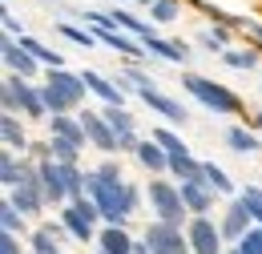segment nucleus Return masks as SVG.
Here are the masks:
<instances>
[{
  "label": "nucleus",
  "mask_w": 262,
  "mask_h": 254,
  "mask_svg": "<svg viewBox=\"0 0 262 254\" xmlns=\"http://www.w3.org/2000/svg\"><path fill=\"white\" fill-rule=\"evenodd\" d=\"M133 254H154L149 246H141V242H133Z\"/></svg>",
  "instance_id": "41"
},
{
  "label": "nucleus",
  "mask_w": 262,
  "mask_h": 254,
  "mask_svg": "<svg viewBox=\"0 0 262 254\" xmlns=\"http://www.w3.org/2000/svg\"><path fill=\"white\" fill-rule=\"evenodd\" d=\"M149 16H154L158 25H169V20L178 16V0H158V4L149 8Z\"/></svg>",
  "instance_id": "33"
},
{
  "label": "nucleus",
  "mask_w": 262,
  "mask_h": 254,
  "mask_svg": "<svg viewBox=\"0 0 262 254\" xmlns=\"http://www.w3.org/2000/svg\"><path fill=\"white\" fill-rule=\"evenodd\" d=\"M57 238H61V230H57V226L36 230V234H33V250L36 254H61V250H57Z\"/></svg>",
  "instance_id": "25"
},
{
  "label": "nucleus",
  "mask_w": 262,
  "mask_h": 254,
  "mask_svg": "<svg viewBox=\"0 0 262 254\" xmlns=\"http://www.w3.org/2000/svg\"><path fill=\"white\" fill-rule=\"evenodd\" d=\"M202 174H206V186H214L218 194H230V190H234V182H230L214 161H202Z\"/></svg>",
  "instance_id": "29"
},
{
  "label": "nucleus",
  "mask_w": 262,
  "mask_h": 254,
  "mask_svg": "<svg viewBox=\"0 0 262 254\" xmlns=\"http://www.w3.org/2000/svg\"><path fill=\"white\" fill-rule=\"evenodd\" d=\"M81 81L89 85V93H97V97H105L109 105H121V89H113L105 77H97V73H81Z\"/></svg>",
  "instance_id": "19"
},
{
  "label": "nucleus",
  "mask_w": 262,
  "mask_h": 254,
  "mask_svg": "<svg viewBox=\"0 0 262 254\" xmlns=\"http://www.w3.org/2000/svg\"><path fill=\"white\" fill-rule=\"evenodd\" d=\"M0 226H4V234H16V230H25V214L12 202H4L0 206Z\"/></svg>",
  "instance_id": "31"
},
{
  "label": "nucleus",
  "mask_w": 262,
  "mask_h": 254,
  "mask_svg": "<svg viewBox=\"0 0 262 254\" xmlns=\"http://www.w3.org/2000/svg\"><path fill=\"white\" fill-rule=\"evenodd\" d=\"M97 174L105 178V182H121V170H117V161H105V165H101Z\"/></svg>",
  "instance_id": "39"
},
{
  "label": "nucleus",
  "mask_w": 262,
  "mask_h": 254,
  "mask_svg": "<svg viewBox=\"0 0 262 254\" xmlns=\"http://www.w3.org/2000/svg\"><path fill=\"white\" fill-rule=\"evenodd\" d=\"M20 109H25L29 117H45V113H49V105H45V97H40V89H36V85H25Z\"/></svg>",
  "instance_id": "26"
},
{
  "label": "nucleus",
  "mask_w": 262,
  "mask_h": 254,
  "mask_svg": "<svg viewBox=\"0 0 262 254\" xmlns=\"http://www.w3.org/2000/svg\"><path fill=\"white\" fill-rule=\"evenodd\" d=\"M169 170H173L182 182H206V174H202V161H194L190 154H182V158H169Z\"/></svg>",
  "instance_id": "17"
},
{
  "label": "nucleus",
  "mask_w": 262,
  "mask_h": 254,
  "mask_svg": "<svg viewBox=\"0 0 262 254\" xmlns=\"http://www.w3.org/2000/svg\"><path fill=\"white\" fill-rule=\"evenodd\" d=\"M61 218H65V230L73 234V238L89 242V238H93V218H101V210H97V202H85V198H81V202L69 206Z\"/></svg>",
  "instance_id": "6"
},
{
  "label": "nucleus",
  "mask_w": 262,
  "mask_h": 254,
  "mask_svg": "<svg viewBox=\"0 0 262 254\" xmlns=\"http://www.w3.org/2000/svg\"><path fill=\"white\" fill-rule=\"evenodd\" d=\"M250 218H254V214H250V206L238 198V202H234V206L226 210V218H222V238H234V242H242V238L250 234Z\"/></svg>",
  "instance_id": "10"
},
{
  "label": "nucleus",
  "mask_w": 262,
  "mask_h": 254,
  "mask_svg": "<svg viewBox=\"0 0 262 254\" xmlns=\"http://www.w3.org/2000/svg\"><path fill=\"white\" fill-rule=\"evenodd\" d=\"M25 85H29V81H25V77H16V73H12L8 81H4V113H16V109H20Z\"/></svg>",
  "instance_id": "21"
},
{
  "label": "nucleus",
  "mask_w": 262,
  "mask_h": 254,
  "mask_svg": "<svg viewBox=\"0 0 262 254\" xmlns=\"http://www.w3.org/2000/svg\"><path fill=\"white\" fill-rule=\"evenodd\" d=\"M242 25H246V32H250V36L262 45V25H258V20H242Z\"/></svg>",
  "instance_id": "40"
},
{
  "label": "nucleus",
  "mask_w": 262,
  "mask_h": 254,
  "mask_svg": "<svg viewBox=\"0 0 262 254\" xmlns=\"http://www.w3.org/2000/svg\"><path fill=\"white\" fill-rule=\"evenodd\" d=\"M20 174H25V170L16 165L12 150H4V154H0V178H4V186H8V190H16V186H20Z\"/></svg>",
  "instance_id": "27"
},
{
  "label": "nucleus",
  "mask_w": 262,
  "mask_h": 254,
  "mask_svg": "<svg viewBox=\"0 0 262 254\" xmlns=\"http://www.w3.org/2000/svg\"><path fill=\"white\" fill-rule=\"evenodd\" d=\"M149 137H154V141L162 145V150L169 154V158H182V154H190V150L182 145V137H178V133H169V129H154Z\"/></svg>",
  "instance_id": "28"
},
{
  "label": "nucleus",
  "mask_w": 262,
  "mask_h": 254,
  "mask_svg": "<svg viewBox=\"0 0 262 254\" xmlns=\"http://www.w3.org/2000/svg\"><path fill=\"white\" fill-rule=\"evenodd\" d=\"M137 161H141L145 170H154V174H162V170H169V154H165V150L158 145V141H154V137L137 145Z\"/></svg>",
  "instance_id": "13"
},
{
  "label": "nucleus",
  "mask_w": 262,
  "mask_h": 254,
  "mask_svg": "<svg viewBox=\"0 0 262 254\" xmlns=\"http://www.w3.org/2000/svg\"><path fill=\"white\" fill-rule=\"evenodd\" d=\"M141 4H158V0H141Z\"/></svg>",
  "instance_id": "43"
},
{
  "label": "nucleus",
  "mask_w": 262,
  "mask_h": 254,
  "mask_svg": "<svg viewBox=\"0 0 262 254\" xmlns=\"http://www.w3.org/2000/svg\"><path fill=\"white\" fill-rule=\"evenodd\" d=\"M97 40L109 45V49H117V53H125V57H141V49H137L133 40H125V36H117L113 29H97Z\"/></svg>",
  "instance_id": "24"
},
{
  "label": "nucleus",
  "mask_w": 262,
  "mask_h": 254,
  "mask_svg": "<svg viewBox=\"0 0 262 254\" xmlns=\"http://www.w3.org/2000/svg\"><path fill=\"white\" fill-rule=\"evenodd\" d=\"M145 246L154 254H186L190 250V238L182 234V226H173V222H149Z\"/></svg>",
  "instance_id": "5"
},
{
  "label": "nucleus",
  "mask_w": 262,
  "mask_h": 254,
  "mask_svg": "<svg viewBox=\"0 0 262 254\" xmlns=\"http://www.w3.org/2000/svg\"><path fill=\"white\" fill-rule=\"evenodd\" d=\"M226 65L230 69H254V65H258V53H250V49H230Z\"/></svg>",
  "instance_id": "32"
},
{
  "label": "nucleus",
  "mask_w": 262,
  "mask_h": 254,
  "mask_svg": "<svg viewBox=\"0 0 262 254\" xmlns=\"http://www.w3.org/2000/svg\"><path fill=\"white\" fill-rule=\"evenodd\" d=\"M149 202H154V214H158V222H173L182 226V218H186V198H182V190H173L169 182H149Z\"/></svg>",
  "instance_id": "4"
},
{
  "label": "nucleus",
  "mask_w": 262,
  "mask_h": 254,
  "mask_svg": "<svg viewBox=\"0 0 262 254\" xmlns=\"http://www.w3.org/2000/svg\"><path fill=\"white\" fill-rule=\"evenodd\" d=\"M77 150H81V145H73V141H65V137H53V141L45 145V158L61 161V165H77Z\"/></svg>",
  "instance_id": "18"
},
{
  "label": "nucleus",
  "mask_w": 262,
  "mask_h": 254,
  "mask_svg": "<svg viewBox=\"0 0 262 254\" xmlns=\"http://www.w3.org/2000/svg\"><path fill=\"white\" fill-rule=\"evenodd\" d=\"M0 137H4V145H8V150H25V145H29V141H25V129L16 125V117H12V113H4V117H0Z\"/></svg>",
  "instance_id": "20"
},
{
  "label": "nucleus",
  "mask_w": 262,
  "mask_h": 254,
  "mask_svg": "<svg viewBox=\"0 0 262 254\" xmlns=\"http://www.w3.org/2000/svg\"><path fill=\"white\" fill-rule=\"evenodd\" d=\"M85 93H89V85H85L77 73H65V69H53L49 81L40 85V97H45V105H49L53 117L69 113L73 105H81V97H85Z\"/></svg>",
  "instance_id": "1"
},
{
  "label": "nucleus",
  "mask_w": 262,
  "mask_h": 254,
  "mask_svg": "<svg viewBox=\"0 0 262 254\" xmlns=\"http://www.w3.org/2000/svg\"><path fill=\"white\" fill-rule=\"evenodd\" d=\"M40 186H45V198L49 202H61V198H69V186H65V165L61 161H53V158H45L40 165Z\"/></svg>",
  "instance_id": "8"
},
{
  "label": "nucleus",
  "mask_w": 262,
  "mask_h": 254,
  "mask_svg": "<svg viewBox=\"0 0 262 254\" xmlns=\"http://www.w3.org/2000/svg\"><path fill=\"white\" fill-rule=\"evenodd\" d=\"M81 125H85V133H89V141L97 145V150H105V154H113L117 150V133L109 129V121L105 117H97V113H81Z\"/></svg>",
  "instance_id": "9"
},
{
  "label": "nucleus",
  "mask_w": 262,
  "mask_h": 254,
  "mask_svg": "<svg viewBox=\"0 0 262 254\" xmlns=\"http://www.w3.org/2000/svg\"><path fill=\"white\" fill-rule=\"evenodd\" d=\"M242 202L250 206V214H254V222H262V190H254V186H250V190L242 194Z\"/></svg>",
  "instance_id": "35"
},
{
  "label": "nucleus",
  "mask_w": 262,
  "mask_h": 254,
  "mask_svg": "<svg viewBox=\"0 0 262 254\" xmlns=\"http://www.w3.org/2000/svg\"><path fill=\"white\" fill-rule=\"evenodd\" d=\"M61 32H65L69 40H77V45H85V49L93 45V32H85V29H73V25H61Z\"/></svg>",
  "instance_id": "36"
},
{
  "label": "nucleus",
  "mask_w": 262,
  "mask_h": 254,
  "mask_svg": "<svg viewBox=\"0 0 262 254\" xmlns=\"http://www.w3.org/2000/svg\"><path fill=\"white\" fill-rule=\"evenodd\" d=\"M85 190H89V198L97 202L101 218L109 226H121L125 218H129V198H125V182H105L97 170L85 178Z\"/></svg>",
  "instance_id": "2"
},
{
  "label": "nucleus",
  "mask_w": 262,
  "mask_h": 254,
  "mask_svg": "<svg viewBox=\"0 0 262 254\" xmlns=\"http://www.w3.org/2000/svg\"><path fill=\"white\" fill-rule=\"evenodd\" d=\"M53 137H65V141H73V145H85V141H89L81 117H53Z\"/></svg>",
  "instance_id": "14"
},
{
  "label": "nucleus",
  "mask_w": 262,
  "mask_h": 254,
  "mask_svg": "<svg viewBox=\"0 0 262 254\" xmlns=\"http://www.w3.org/2000/svg\"><path fill=\"white\" fill-rule=\"evenodd\" d=\"M137 93H141V101H145V105H149L154 113H162V117H169V121H186V117H190V113H186V109H182V105H178L173 97L158 93L154 85H141Z\"/></svg>",
  "instance_id": "12"
},
{
  "label": "nucleus",
  "mask_w": 262,
  "mask_h": 254,
  "mask_svg": "<svg viewBox=\"0 0 262 254\" xmlns=\"http://www.w3.org/2000/svg\"><path fill=\"white\" fill-rule=\"evenodd\" d=\"M254 121H258V129H262V113H258V117H254Z\"/></svg>",
  "instance_id": "42"
},
{
  "label": "nucleus",
  "mask_w": 262,
  "mask_h": 254,
  "mask_svg": "<svg viewBox=\"0 0 262 254\" xmlns=\"http://www.w3.org/2000/svg\"><path fill=\"white\" fill-rule=\"evenodd\" d=\"M0 254H20V242H16V234H0Z\"/></svg>",
  "instance_id": "38"
},
{
  "label": "nucleus",
  "mask_w": 262,
  "mask_h": 254,
  "mask_svg": "<svg viewBox=\"0 0 262 254\" xmlns=\"http://www.w3.org/2000/svg\"><path fill=\"white\" fill-rule=\"evenodd\" d=\"M182 198H186L190 214H206L210 210V186L206 182H182Z\"/></svg>",
  "instance_id": "15"
},
{
  "label": "nucleus",
  "mask_w": 262,
  "mask_h": 254,
  "mask_svg": "<svg viewBox=\"0 0 262 254\" xmlns=\"http://www.w3.org/2000/svg\"><path fill=\"white\" fill-rule=\"evenodd\" d=\"M202 45H210V49H222V45H226V32H222V29L202 32Z\"/></svg>",
  "instance_id": "37"
},
{
  "label": "nucleus",
  "mask_w": 262,
  "mask_h": 254,
  "mask_svg": "<svg viewBox=\"0 0 262 254\" xmlns=\"http://www.w3.org/2000/svg\"><path fill=\"white\" fill-rule=\"evenodd\" d=\"M20 49H25V53H33L36 61L49 65V69H61V53H49V49H45L40 40H33V36H20Z\"/></svg>",
  "instance_id": "22"
},
{
  "label": "nucleus",
  "mask_w": 262,
  "mask_h": 254,
  "mask_svg": "<svg viewBox=\"0 0 262 254\" xmlns=\"http://www.w3.org/2000/svg\"><path fill=\"white\" fill-rule=\"evenodd\" d=\"M101 250L105 254H133V242H129V234H125L121 226H109V230L101 234Z\"/></svg>",
  "instance_id": "16"
},
{
  "label": "nucleus",
  "mask_w": 262,
  "mask_h": 254,
  "mask_svg": "<svg viewBox=\"0 0 262 254\" xmlns=\"http://www.w3.org/2000/svg\"><path fill=\"white\" fill-rule=\"evenodd\" d=\"M101 254H105V250H101Z\"/></svg>",
  "instance_id": "44"
},
{
  "label": "nucleus",
  "mask_w": 262,
  "mask_h": 254,
  "mask_svg": "<svg viewBox=\"0 0 262 254\" xmlns=\"http://www.w3.org/2000/svg\"><path fill=\"white\" fill-rule=\"evenodd\" d=\"M182 85H186V89H190L206 109H214V113H238V109H242V105H238V97L230 93L226 85H214V81H206V77L186 73V77H182Z\"/></svg>",
  "instance_id": "3"
},
{
  "label": "nucleus",
  "mask_w": 262,
  "mask_h": 254,
  "mask_svg": "<svg viewBox=\"0 0 262 254\" xmlns=\"http://www.w3.org/2000/svg\"><path fill=\"white\" fill-rule=\"evenodd\" d=\"M101 117L109 121V129H113L117 137H125V133H133V117L125 113V109H121V105H109V109H105Z\"/></svg>",
  "instance_id": "23"
},
{
  "label": "nucleus",
  "mask_w": 262,
  "mask_h": 254,
  "mask_svg": "<svg viewBox=\"0 0 262 254\" xmlns=\"http://www.w3.org/2000/svg\"><path fill=\"white\" fill-rule=\"evenodd\" d=\"M238 254H262V230H250V234L238 242Z\"/></svg>",
  "instance_id": "34"
},
{
  "label": "nucleus",
  "mask_w": 262,
  "mask_h": 254,
  "mask_svg": "<svg viewBox=\"0 0 262 254\" xmlns=\"http://www.w3.org/2000/svg\"><path fill=\"white\" fill-rule=\"evenodd\" d=\"M226 141H230V150H238V154H254V150H258V137L246 133V129H230Z\"/></svg>",
  "instance_id": "30"
},
{
  "label": "nucleus",
  "mask_w": 262,
  "mask_h": 254,
  "mask_svg": "<svg viewBox=\"0 0 262 254\" xmlns=\"http://www.w3.org/2000/svg\"><path fill=\"white\" fill-rule=\"evenodd\" d=\"M4 61H8V69H12L16 77H25V81L33 77L36 65H40L33 53H25V49H20V40H16V36H4Z\"/></svg>",
  "instance_id": "11"
},
{
  "label": "nucleus",
  "mask_w": 262,
  "mask_h": 254,
  "mask_svg": "<svg viewBox=\"0 0 262 254\" xmlns=\"http://www.w3.org/2000/svg\"><path fill=\"white\" fill-rule=\"evenodd\" d=\"M186 238H190L194 254H222V226H214L210 218H194Z\"/></svg>",
  "instance_id": "7"
}]
</instances>
